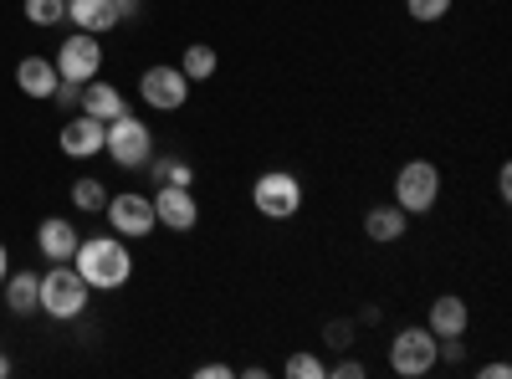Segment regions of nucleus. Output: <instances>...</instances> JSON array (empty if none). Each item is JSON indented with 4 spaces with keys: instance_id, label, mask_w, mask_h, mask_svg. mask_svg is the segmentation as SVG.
<instances>
[{
    "instance_id": "f257e3e1",
    "label": "nucleus",
    "mask_w": 512,
    "mask_h": 379,
    "mask_svg": "<svg viewBox=\"0 0 512 379\" xmlns=\"http://www.w3.org/2000/svg\"><path fill=\"white\" fill-rule=\"evenodd\" d=\"M72 267L82 272L88 287H108V292L134 277V257H128L123 236H82L72 251Z\"/></svg>"
},
{
    "instance_id": "f03ea898",
    "label": "nucleus",
    "mask_w": 512,
    "mask_h": 379,
    "mask_svg": "<svg viewBox=\"0 0 512 379\" xmlns=\"http://www.w3.org/2000/svg\"><path fill=\"white\" fill-rule=\"evenodd\" d=\"M88 292H93V287L82 282L77 267L57 262L52 272H41V313L72 323V318H82V308H88Z\"/></svg>"
},
{
    "instance_id": "7ed1b4c3",
    "label": "nucleus",
    "mask_w": 512,
    "mask_h": 379,
    "mask_svg": "<svg viewBox=\"0 0 512 379\" xmlns=\"http://www.w3.org/2000/svg\"><path fill=\"white\" fill-rule=\"evenodd\" d=\"M103 154H113V164H123V170H144V164L154 159V134H149V123L134 118V113L113 118L108 134H103Z\"/></svg>"
},
{
    "instance_id": "20e7f679",
    "label": "nucleus",
    "mask_w": 512,
    "mask_h": 379,
    "mask_svg": "<svg viewBox=\"0 0 512 379\" xmlns=\"http://www.w3.org/2000/svg\"><path fill=\"white\" fill-rule=\"evenodd\" d=\"M251 205H256V216H267V221H292L297 210H303V180L287 175V170L256 175V185H251Z\"/></svg>"
},
{
    "instance_id": "39448f33",
    "label": "nucleus",
    "mask_w": 512,
    "mask_h": 379,
    "mask_svg": "<svg viewBox=\"0 0 512 379\" xmlns=\"http://www.w3.org/2000/svg\"><path fill=\"white\" fill-rule=\"evenodd\" d=\"M441 200V170L431 159H410L400 164V175H395V205L405 210V216H425V210H436Z\"/></svg>"
},
{
    "instance_id": "423d86ee",
    "label": "nucleus",
    "mask_w": 512,
    "mask_h": 379,
    "mask_svg": "<svg viewBox=\"0 0 512 379\" xmlns=\"http://www.w3.org/2000/svg\"><path fill=\"white\" fill-rule=\"evenodd\" d=\"M441 364V339L431 328H400L395 344H390V369L405 379H420Z\"/></svg>"
},
{
    "instance_id": "0eeeda50",
    "label": "nucleus",
    "mask_w": 512,
    "mask_h": 379,
    "mask_svg": "<svg viewBox=\"0 0 512 379\" xmlns=\"http://www.w3.org/2000/svg\"><path fill=\"white\" fill-rule=\"evenodd\" d=\"M52 62H57V77H62V82H77V88H82V82H93V77H98V67H103V47H98V36L72 31L62 47H57Z\"/></svg>"
},
{
    "instance_id": "6e6552de",
    "label": "nucleus",
    "mask_w": 512,
    "mask_h": 379,
    "mask_svg": "<svg viewBox=\"0 0 512 379\" xmlns=\"http://www.w3.org/2000/svg\"><path fill=\"white\" fill-rule=\"evenodd\" d=\"M139 98H144L154 113H175V108H185V98H190V77H185L180 67H149V72L139 77Z\"/></svg>"
},
{
    "instance_id": "1a4fd4ad",
    "label": "nucleus",
    "mask_w": 512,
    "mask_h": 379,
    "mask_svg": "<svg viewBox=\"0 0 512 379\" xmlns=\"http://www.w3.org/2000/svg\"><path fill=\"white\" fill-rule=\"evenodd\" d=\"M103 216L113 221V236H149L159 221H154V200L149 195H134V190H123L103 205Z\"/></svg>"
},
{
    "instance_id": "9d476101",
    "label": "nucleus",
    "mask_w": 512,
    "mask_h": 379,
    "mask_svg": "<svg viewBox=\"0 0 512 379\" xmlns=\"http://www.w3.org/2000/svg\"><path fill=\"white\" fill-rule=\"evenodd\" d=\"M154 221L169 231H195L200 226V205L190 185H159L154 190Z\"/></svg>"
},
{
    "instance_id": "9b49d317",
    "label": "nucleus",
    "mask_w": 512,
    "mask_h": 379,
    "mask_svg": "<svg viewBox=\"0 0 512 379\" xmlns=\"http://www.w3.org/2000/svg\"><path fill=\"white\" fill-rule=\"evenodd\" d=\"M103 134H108V123L77 113V118L62 123V154L67 159H93V154H103Z\"/></svg>"
},
{
    "instance_id": "f8f14e48",
    "label": "nucleus",
    "mask_w": 512,
    "mask_h": 379,
    "mask_svg": "<svg viewBox=\"0 0 512 379\" xmlns=\"http://www.w3.org/2000/svg\"><path fill=\"white\" fill-rule=\"evenodd\" d=\"M77 221H62V216H47L36 226V251L47 262H72V251H77Z\"/></svg>"
},
{
    "instance_id": "ddd939ff",
    "label": "nucleus",
    "mask_w": 512,
    "mask_h": 379,
    "mask_svg": "<svg viewBox=\"0 0 512 379\" xmlns=\"http://www.w3.org/2000/svg\"><path fill=\"white\" fill-rule=\"evenodd\" d=\"M466 323H472V308H466L456 292H441V298L431 303V313H425V328H431L436 339H461Z\"/></svg>"
},
{
    "instance_id": "4468645a",
    "label": "nucleus",
    "mask_w": 512,
    "mask_h": 379,
    "mask_svg": "<svg viewBox=\"0 0 512 379\" xmlns=\"http://www.w3.org/2000/svg\"><path fill=\"white\" fill-rule=\"evenodd\" d=\"M77 108L88 113V118H98V123H113V118H123L128 113V103H123V93L113 88V82H82V93H77Z\"/></svg>"
},
{
    "instance_id": "2eb2a0df",
    "label": "nucleus",
    "mask_w": 512,
    "mask_h": 379,
    "mask_svg": "<svg viewBox=\"0 0 512 379\" xmlns=\"http://www.w3.org/2000/svg\"><path fill=\"white\" fill-rule=\"evenodd\" d=\"M57 62L52 57H21L16 62V88L26 93V98H52L57 93Z\"/></svg>"
},
{
    "instance_id": "dca6fc26",
    "label": "nucleus",
    "mask_w": 512,
    "mask_h": 379,
    "mask_svg": "<svg viewBox=\"0 0 512 379\" xmlns=\"http://www.w3.org/2000/svg\"><path fill=\"white\" fill-rule=\"evenodd\" d=\"M67 21H72V31L103 36V31L118 26V6L113 0H67Z\"/></svg>"
},
{
    "instance_id": "f3484780",
    "label": "nucleus",
    "mask_w": 512,
    "mask_h": 379,
    "mask_svg": "<svg viewBox=\"0 0 512 379\" xmlns=\"http://www.w3.org/2000/svg\"><path fill=\"white\" fill-rule=\"evenodd\" d=\"M405 226H410V221H405V210H400L395 200H390V205H374L369 216H364V236H369V241H400Z\"/></svg>"
},
{
    "instance_id": "a211bd4d",
    "label": "nucleus",
    "mask_w": 512,
    "mask_h": 379,
    "mask_svg": "<svg viewBox=\"0 0 512 379\" xmlns=\"http://www.w3.org/2000/svg\"><path fill=\"white\" fill-rule=\"evenodd\" d=\"M6 303L11 313H36L41 308V277L36 272H6Z\"/></svg>"
},
{
    "instance_id": "6ab92c4d",
    "label": "nucleus",
    "mask_w": 512,
    "mask_h": 379,
    "mask_svg": "<svg viewBox=\"0 0 512 379\" xmlns=\"http://www.w3.org/2000/svg\"><path fill=\"white\" fill-rule=\"evenodd\" d=\"M216 67H221L216 47H205V41H190V47H185V62H180V72H185L190 82H205V77H216Z\"/></svg>"
},
{
    "instance_id": "aec40b11",
    "label": "nucleus",
    "mask_w": 512,
    "mask_h": 379,
    "mask_svg": "<svg viewBox=\"0 0 512 379\" xmlns=\"http://www.w3.org/2000/svg\"><path fill=\"white\" fill-rule=\"evenodd\" d=\"M72 205H77V210H88V216H98V210L108 205L103 180H77V185H72Z\"/></svg>"
},
{
    "instance_id": "412c9836",
    "label": "nucleus",
    "mask_w": 512,
    "mask_h": 379,
    "mask_svg": "<svg viewBox=\"0 0 512 379\" xmlns=\"http://www.w3.org/2000/svg\"><path fill=\"white\" fill-rule=\"evenodd\" d=\"M26 21H31V26H57V21H67V0H26Z\"/></svg>"
},
{
    "instance_id": "4be33fe9",
    "label": "nucleus",
    "mask_w": 512,
    "mask_h": 379,
    "mask_svg": "<svg viewBox=\"0 0 512 379\" xmlns=\"http://www.w3.org/2000/svg\"><path fill=\"white\" fill-rule=\"evenodd\" d=\"M282 374H287V379H328V364H323L318 354H292V359L282 364Z\"/></svg>"
},
{
    "instance_id": "5701e85b",
    "label": "nucleus",
    "mask_w": 512,
    "mask_h": 379,
    "mask_svg": "<svg viewBox=\"0 0 512 379\" xmlns=\"http://www.w3.org/2000/svg\"><path fill=\"white\" fill-rule=\"evenodd\" d=\"M154 175H159L164 185H190V180H195V170H190L185 159H175V154H159V159H154Z\"/></svg>"
},
{
    "instance_id": "b1692460",
    "label": "nucleus",
    "mask_w": 512,
    "mask_h": 379,
    "mask_svg": "<svg viewBox=\"0 0 512 379\" xmlns=\"http://www.w3.org/2000/svg\"><path fill=\"white\" fill-rule=\"evenodd\" d=\"M405 11H410L420 26H436L441 16H451V0H405Z\"/></svg>"
},
{
    "instance_id": "393cba45",
    "label": "nucleus",
    "mask_w": 512,
    "mask_h": 379,
    "mask_svg": "<svg viewBox=\"0 0 512 379\" xmlns=\"http://www.w3.org/2000/svg\"><path fill=\"white\" fill-rule=\"evenodd\" d=\"M328 374H333V379H364L369 369H364V359H344V364H333Z\"/></svg>"
},
{
    "instance_id": "a878e982",
    "label": "nucleus",
    "mask_w": 512,
    "mask_h": 379,
    "mask_svg": "<svg viewBox=\"0 0 512 379\" xmlns=\"http://www.w3.org/2000/svg\"><path fill=\"white\" fill-rule=\"evenodd\" d=\"M77 93H82L77 82H57V93H52V98H57L62 108H77Z\"/></svg>"
},
{
    "instance_id": "bb28decb",
    "label": "nucleus",
    "mask_w": 512,
    "mask_h": 379,
    "mask_svg": "<svg viewBox=\"0 0 512 379\" xmlns=\"http://www.w3.org/2000/svg\"><path fill=\"white\" fill-rule=\"evenodd\" d=\"M195 374H200V379H231L236 369H231V364H200Z\"/></svg>"
},
{
    "instance_id": "cd10ccee",
    "label": "nucleus",
    "mask_w": 512,
    "mask_h": 379,
    "mask_svg": "<svg viewBox=\"0 0 512 379\" xmlns=\"http://www.w3.org/2000/svg\"><path fill=\"white\" fill-rule=\"evenodd\" d=\"M349 333H354L349 323H333V328H328V339H333V349H349Z\"/></svg>"
},
{
    "instance_id": "c85d7f7f",
    "label": "nucleus",
    "mask_w": 512,
    "mask_h": 379,
    "mask_svg": "<svg viewBox=\"0 0 512 379\" xmlns=\"http://www.w3.org/2000/svg\"><path fill=\"white\" fill-rule=\"evenodd\" d=\"M441 359H451V364H461V339H441Z\"/></svg>"
},
{
    "instance_id": "c756f323",
    "label": "nucleus",
    "mask_w": 512,
    "mask_h": 379,
    "mask_svg": "<svg viewBox=\"0 0 512 379\" xmlns=\"http://www.w3.org/2000/svg\"><path fill=\"white\" fill-rule=\"evenodd\" d=\"M497 190H502V200L512 195V170H507V164H502V170H497Z\"/></svg>"
},
{
    "instance_id": "7c9ffc66",
    "label": "nucleus",
    "mask_w": 512,
    "mask_h": 379,
    "mask_svg": "<svg viewBox=\"0 0 512 379\" xmlns=\"http://www.w3.org/2000/svg\"><path fill=\"white\" fill-rule=\"evenodd\" d=\"M507 374H512L507 364H487V369H482V379H507Z\"/></svg>"
},
{
    "instance_id": "2f4dec72",
    "label": "nucleus",
    "mask_w": 512,
    "mask_h": 379,
    "mask_svg": "<svg viewBox=\"0 0 512 379\" xmlns=\"http://www.w3.org/2000/svg\"><path fill=\"white\" fill-rule=\"evenodd\" d=\"M6 272H11V262H6V241H0V282H6Z\"/></svg>"
},
{
    "instance_id": "473e14b6",
    "label": "nucleus",
    "mask_w": 512,
    "mask_h": 379,
    "mask_svg": "<svg viewBox=\"0 0 512 379\" xmlns=\"http://www.w3.org/2000/svg\"><path fill=\"white\" fill-rule=\"evenodd\" d=\"M6 374H11V364H6V359H0V379H6Z\"/></svg>"
}]
</instances>
